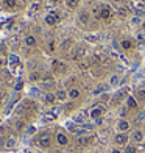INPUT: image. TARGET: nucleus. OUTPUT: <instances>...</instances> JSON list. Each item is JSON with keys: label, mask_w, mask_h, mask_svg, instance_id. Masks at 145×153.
Listing matches in <instances>:
<instances>
[{"label": "nucleus", "mask_w": 145, "mask_h": 153, "mask_svg": "<svg viewBox=\"0 0 145 153\" xmlns=\"http://www.w3.org/2000/svg\"><path fill=\"white\" fill-rule=\"evenodd\" d=\"M38 145L41 149H48L52 145V137L50 134H47V133H42L39 137H38Z\"/></svg>", "instance_id": "nucleus-1"}, {"label": "nucleus", "mask_w": 145, "mask_h": 153, "mask_svg": "<svg viewBox=\"0 0 145 153\" xmlns=\"http://www.w3.org/2000/svg\"><path fill=\"white\" fill-rule=\"evenodd\" d=\"M112 16V13H111V8L109 6H101L100 8V13H98V17L103 19V20H109Z\"/></svg>", "instance_id": "nucleus-2"}, {"label": "nucleus", "mask_w": 145, "mask_h": 153, "mask_svg": "<svg viewBox=\"0 0 145 153\" xmlns=\"http://www.w3.org/2000/svg\"><path fill=\"white\" fill-rule=\"evenodd\" d=\"M128 134L127 133H119L115 137H114V141H115V144L117 145H127L128 144Z\"/></svg>", "instance_id": "nucleus-3"}, {"label": "nucleus", "mask_w": 145, "mask_h": 153, "mask_svg": "<svg viewBox=\"0 0 145 153\" xmlns=\"http://www.w3.org/2000/svg\"><path fill=\"white\" fill-rule=\"evenodd\" d=\"M58 14H55V13H50V14H47L45 16V24L47 25H50V27H53V25H56L58 24Z\"/></svg>", "instance_id": "nucleus-4"}, {"label": "nucleus", "mask_w": 145, "mask_h": 153, "mask_svg": "<svg viewBox=\"0 0 145 153\" xmlns=\"http://www.w3.org/2000/svg\"><path fill=\"white\" fill-rule=\"evenodd\" d=\"M117 130L120 131V133H125V131L129 130V122L125 120V119H120L119 122H117Z\"/></svg>", "instance_id": "nucleus-5"}, {"label": "nucleus", "mask_w": 145, "mask_h": 153, "mask_svg": "<svg viewBox=\"0 0 145 153\" xmlns=\"http://www.w3.org/2000/svg\"><path fill=\"white\" fill-rule=\"evenodd\" d=\"M52 64H53V69L56 72H66V69H67V66L64 64L63 61H59V59H53Z\"/></svg>", "instance_id": "nucleus-6"}, {"label": "nucleus", "mask_w": 145, "mask_h": 153, "mask_svg": "<svg viewBox=\"0 0 145 153\" xmlns=\"http://www.w3.org/2000/svg\"><path fill=\"white\" fill-rule=\"evenodd\" d=\"M59 47H61V50H63V52H69V50H70V48L73 47V39H70V38L64 39L63 42H61Z\"/></svg>", "instance_id": "nucleus-7"}, {"label": "nucleus", "mask_w": 145, "mask_h": 153, "mask_svg": "<svg viewBox=\"0 0 145 153\" xmlns=\"http://www.w3.org/2000/svg\"><path fill=\"white\" fill-rule=\"evenodd\" d=\"M91 119H94V120H98V119H101V116H103V108H92L91 109Z\"/></svg>", "instance_id": "nucleus-8"}, {"label": "nucleus", "mask_w": 145, "mask_h": 153, "mask_svg": "<svg viewBox=\"0 0 145 153\" xmlns=\"http://www.w3.org/2000/svg\"><path fill=\"white\" fill-rule=\"evenodd\" d=\"M131 139H133L134 142H142L144 141V133L141 130H134L133 134H131Z\"/></svg>", "instance_id": "nucleus-9"}, {"label": "nucleus", "mask_w": 145, "mask_h": 153, "mask_svg": "<svg viewBox=\"0 0 145 153\" xmlns=\"http://www.w3.org/2000/svg\"><path fill=\"white\" fill-rule=\"evenodd\" d=\"M55 95H56V100H59V102H64L67 97H69V92L67 91H64V89H58L56 92H55Z\"/></svg>", "instance_id": "nucleus-10"}, {"label": "nucleus", "mask_w": 145, "mask_h": 153, "mask_svg": "<svg viewBox=\"0 0 145 153\" xmlns=\"http://www.w3.org/2000/svg\"><path fill=\"white\" fill-rule=\"evenodd\" d=\"M44 102L48 103V105H53V103L56 102V95H55V94H50V92H47V94H44Z\"/></svg>", "instance_id": "nucleus-11"}, {"label": "nucleus", "mask_w": 145, "mask_h": 153, "mask_svg": "<svg viewBox=\"0 0 145 153\" xmlns=\"http://www.w3.org/2000/svg\"><path fill=\"white\" fill-rule=\"evenodd\" d=\"M56 141H58L59 145H67L69 144V139H67V136L64 133H58L56 134Z\"/></svg>", "instance_id": "nucleus-12"}, {"label": "nucleus", "mask_w": 145, "mask_h": 153, "mask_svg": "<svg viewBox=\"0 0 145 153\" xmlns=\"http://www.w3.org/2000/svg\"><path fill=\"white\" fill-rule=\"evenodd\" d=\"M120 45H122V48H125V50H131V48L134 47V42L131 39H123L120 42Z\"/></svg>", "instance_id": "nucleus-13"}, {"label": "nucleus", "mask_w": 145, "mask_h": 153, "mask_svg": "<svg viewBox=\"0 0 145 153\" xmlns=\"http://www.w3.org/2000/svg\"><path fill=\"white\" fill-rule=\"evenodd\" d=\"M127 106L129 109H137V102H136L134 97H128L127 99Z\"/></svg>", "instance_id": "nucleus-14"}, {"label": "nucleus", "mask_w": 145, "mask_h": 153, "mask_svg": "<svg viewBox=\"0 0 145 153\" xmlns=\"http://www.w3.org/2000/svg\"><path fill=\"white\" fill-rule=\"evenodd\" d=\"M66 5L69 10H77L80 5V0H66Z\"/></svg>", "instance_id": "nucleus-15"}, {"label": "nucleus", "mask_w": 145, "mask_h": 153, "mask_svg": "<svg viewBox=\"0 0 145 153\" xmlns=\"http://www.w3.org/2000/svg\"><path fill=\"white\" fill-rule=\"evenodd\" d=\"M80 89H77V88H70V91H69V99H78L80 97Z\"/></svg>", "instance_id": "nucleus-16"}, {"label": "nucleus", "mask_w": 145, "mask_h": 153, "mask_svg": "<svg viewBox=\"0 0 145 153\" xmlns=\"http://www.w3.org/2000/svg\"><path fill=\"white\" fill-rule=\"evenodd\" d=\"M25 44L28 47H34V45H36V38L31 36V34H30V36H27L25 38Z\"/></svg>", "instance_id": "nucleus-17"}, {"label": "nucleus", "mask_w": 145, "mask_h": 153, "mask_svg": "<svg viewBox=\"0 0 145 153\" xmlns=\"http://www.w3.org/2000/svg\"><path fill=\"white\" fill-rule=\"evenodd\" d=\"M105 91H106V86H105V85H100V86H97V88L94 89V94H95V95H100V94H103Z\"/></svg>", "instance_id": "nucleus-18"}, {"label": "nucleus", "mask_w": 145, "mask_h": 153, "mask_svg": "<svg viewBox=\"0 0 145 153\" xmlns=\"http://www.w3.org/2000/svg\"><path fill=\"white\" fill-rule=\"evenodd\" d=\"M80 22H83V24H87L89 22V14L86 11H83L81 14H80Z\"/></svg>", "instance_id": "nucleus-19"}, {"label": "nucleus", "mask_w": 145, "mask_h": 153, "mask_svg": "<svg viewBox=\"0 0 145 153\" xmlns=\"http://www.w3.org/2000/svg\"><path fill=\"white\" fill-rule=\"evenodd\" d=\"M16 5H17L16 0H5V6H6V8H16Z\"/></svg>", "instance_id": "nucleus-20"}, {"label": "nucleus", "mask_w": 145, "mask_h": 153, "mask_svg": "<svg viewBox=\"0 0 145 153\" xmlns=\"http://www.w3.org/2000/svg\"><path fill=\"white\" fill-rule=\"evenodd\" d=\"M30 80H31V81L41 80V74H39V72H31V74H30Z\"/></svg>", "instance_id": "nucleus-21"}, {"label": "nucleus", "mask_w": 145, "mask_h": 153, "mask_svg": "<svg viewBox=\"0 0 145 153\" xmlns=\"http://www.w3.org/2000/svg\"><path fill=\"white\" fill-rule=\"evenodd\" d=\"M87 142H91V137H78V144L80 145H86Z\"/></svg>", "instance_id": "nucleus-22"}, {"label": "nucleus", "mask_w": 145, "mask_h": 153, "mask_svg": "<svg viewBox=\"0 0 145 153\" xmlns=\"http://www.w3.org/2000/svg\"><path fill=\"white\" fill-rule=\"evenodd\" d=\"M117 83H119V75H112V76H111V80H109V85L115 86Z\"/></svg>", "instance_id": "nucleus-23"}, {"label": "nucleus", "mask_w": 145, "mask_h": 153, "mask_svg": "<svg viewBox=\"0 0 145 153\" xmlns=\"http://www.w3.org/2000/svg\"><path fill=\"white\" fill-rule=\"evenodd\" d=\"M16 128H17L19 131H22V130L25 128V122H24V120H17V122H16Z\"/></svg>", "instance_id": "nucleus-24"}, {"label": "nucleus", "mask_w": 145, "mask_h": 153, "mask_svg": "<svg viewBox=\"0 0 145 153\" xmlns=\"http://www.w3.org/2000/svg\"><path fill=\"white\" fill-rule=\"evenodd\" d=\"M14 144H16V139H14V137H10L8 141H6L5 145H6V147H14Z\"/></svg>", "instance_id": "nucleus-25"}, {"label": "nucleus", "mask_w": 145, "mask_h": 153, "mask_svg": "<svg viewBox=\"0 0 145 153\" xmlns=\"http://www.w3.org/2000/svg\"><path fill=\"white\" fill-rule=\"evenodd\" d=\"M136 147H133V145H127L125 147V153H136Z\"/></svg>", "instance_id": "nucleus-26"}, {"label": "nucleus", "mask_w": 145, "mask_h": 153, "mask_svg": "<svg viewBox=\"0 0 145 153\" xmlns=\"http://www.w3.org/2000/svg\"><path fill=\"white\" fill-rule=\"evenodd\" d=\"M22 88H24V81H22V80H19V81L16 83L14 89H16V91H20V89H22Z\"/></svg>", "instance_id": "nucleus-27"}, {"label": "nucleus", "mask_w": 145, "mask_h": 153, "mask_svg": "<svg viewBox=\"0 0 145 153\" xmlns=\"http://www.w3.org/2000/svg\"><path fill=\"white\" fill-rule=\"evenodd\" d=\"M78 67L81 69V71H86V69H87V62H80Z\"/></svg>", "instance_id": "nucleus-28"}, {"label": "nucleus", "mask_w": 145, "mask_h": 153, "mask_svg": "<svg viewBox=\"0 0 145 153\" xmlns=\"http://www.w3.org/2000/svg\"><path fill=\"white\" fill-rule=\"evenodd\" d=\"M53 119H55L53 114H45V116H44V120H53Z\"/></svg>", "instance_id": "nucleus-29"}, {"label": "nucleus", "mask_w": 145, "mask_h": 153, "mask_svg": "<svg viewBox=\"0 0 145 153\" xmlns=\"http://www.w3.org/2000/svg\"><path fill=\"white\" fill-rule=\"evenodd\" d=\"M34 131H36V128H34V127H28V128H27V133H28V134H33Z\"/></svg>", "instance_id": "nucleus-30"}, {"label": "nucleus", "mask_w": 145, "mask_h": 153, "mask_svg": "<svg viewBox=\"0 0 145 153\" xmlns=\"http://www.w3.org/2000/svg\"><path fill=\"white\" fill-rule=\"evenodd\" d=\"M111 153H122V152H120V150H119V149H114V150H112V152H111Z\"/></svg>", "instance_id": "nucleus-31"}, {"label": "nucleus", "mask_w": 145, "mask_h": 153, "mask_svg": "<svg viewBox=\"0 0 145 153\" xmlns=\"http://www.w3.org/2000/svg\"><path fill=\"white\" fill-rule=\"evenodd\" d=\"M139 97H145V91H141L139 92Z\"/></svg>", "instance_id": "nucleus-32"}, {"label": "nucleus", "mask_w": 145, "mask_h": 153, "mask_svg": "<svg viewBox=\"0 0 145 153\" xmlns=\"http://www.w3.org/2000/svg\"><path fill=\"white\" fill-rule=\"evenodd\" d=\"M52 2H53V3H56V2H59V0H52Z\"/></svg>", "instance_id": "nucleus-33"}, {"label": "nucleus", "mask_w": 145, "mask_h": 153, "mask_svg": "<svg viewBox=\"0 0 145 153\" xmlns=\"http://www.w3.org/2000/svg\"><path fill=\"white\" fill-rule=\"evenodd\" d=\"M0 85H2V76H0Z\"/></svg>", "instance_id": "nucleus-34"}]
</instances>
